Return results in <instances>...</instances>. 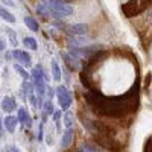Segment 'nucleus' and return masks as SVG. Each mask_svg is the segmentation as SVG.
<instances>
[{
    "mask_svg": "<svg viewBox=\"0 0 152 152\" xmlns=\"http://www.w3.org/2000/svg\"><path fill=\"white\" fill-rule=\"evenodd\" d=\"M56 97H58L61 110H69L70 108V105L73 102V97H72V93L67 90L64 85H59L56 88Z\"/></svg>",
    "mask_w": 152,
    "mask_h": 152,
    "instance_id": "4",
    "label": "nucleus"
},
{
    "mask_svg": "<svg viewBox=\"0 0 152 152\" xmlns=\"http://www.w3.org/2000/svg\"><path fill=\"white\" fill-rule=\"evenodd\" d=\"M14 69H15V72L21 76V78L24 79V81H29V78H31V73H28V70L24 69L23 66H20V64H15L14 66Z\"/></svg>",
    "mask_w": 152,
    "mask_h": 152,
    "instance_id": "15",
    "label": "nucleus"
},
{
    "mask_svg": "<svg viewBox=\"0 0 152 152\" xmlns=\"http://www.w3.org/2000/svg\"><path fill=\"white\" fill-rule=\"evenodd\" d=\"M0 137H2V119H0Z\"/></svg>",
    "mask_w": 152,
    "mask_h": 152,
    "instance_id": "29",
    "label": "nucleus"
},
{
    "mask_svg": "<svg viewBox=\"0 0 152 152\" xmlns=\"http://www.w3.org/2000/svg\"><path fill=\"white\" fill-rule=\"evenodd\" d=\"M0 107H2V110L5 113H12L14 110H17V100L12 96H5L2 104H0Z\"/></svg>",
    "mask_w": 152,
    "mask_h": 152,
    "instance_id": "7",
    "label": "nucleus"
},
{
    "mask_svg": "<svg viewBox=\"0 0 152 152\" xmlns=\"http://www.w3.org/2000/svg\"><path fill=\"white\" fill-rule=\"evenodd\" d=\"M17 123H18L17 116H11V114H8V116L5 117V120H3V125H5L8 132H14L15 128H17Z\"/></svg>",
    "mask_w": 152,
    "mask_h": 152,
    "instance_id": "8",
    "label": "nucleus"
},
{
    "mask_svg": "<svg viewBox=\"0 0 152 152\" xmlns=\"http://www.w3.org/2000/svg\"><path fill=\"white\" fill-rule=\"evenodd\" d=\"M38 140H43V125H40V132H38Z\"/></svg>",
    "mask_w": 152,
    "mask_h": 152,
    "instance_id": "25",
    "label": "nucleus"
},
{
    "mask_svg": "<svg viewBox=\"0 0 152 152\" xmlns=\"http://www.w3.org/2000/svg\"><path fill=\"white\" fill-rule=\"evenodd\" d=\"M32 87H34V90L40 94V96H43V94L46 93V81H44L43 78H35Z\"/></svg>",
    "mask_w": 152,
    "mask_h": 152,
    "instance_id": "11",
    "label": "nucleus"
},
{
    "mask_svg": "<svg viewBox=\"0 0 152 152\" xmlns=\"http://www.w3.org/2000/svg\"><path fill=\"white\" fill-rule=\"evenodd\" d=\"M84 152H97V149H94L90 145H84Z\"/></svg>",
    "mask_w": 152,
    "mask_h": 152,
    "instance_id": "22",
    "label": "nucleus"
},
{
    "mask_svg": "<svg viewBox=\"0 0 152 152\" xmlns=\"http://www.w3.org/2000/svg\"><path fill=\"white\" fill-rule=\"evenodd\" d=\"M11 55H12V58H14L15 61L21 62L24 67H29L31 66V55L28 52H24V50L15 49V50H12V52H11Z\"/></svg>",
    "mask_w": 152,
    "mask_h": 152,
    "instance_id": "6",
    "label": "nucleus"
},
{
    "mask_svg": "<svg viewBox=\"0 0 152 152\" xmlns=\"http://www.w3.org/2000/svg\"><path fill=\"white\" fill-rule=\"evenodd\" d=\"M73 137H75V131H73V128H67L66 134L62 135V140H61L62 148H69V146L73 143Z\"/></svg>",
    "mask_w": 152,
    "mask_h": 152,
    "instance_id": "10",
    "label": "nucleus"
},
{
    "mask_svg": "<svg viewBox=\"0 0 152 152\" xmlns=\"http://www.w3.org/2000/svg\"><path fill=\"white\" fill-rule=\"evenodd\" d=\"M43 107V111H44V114H49V116H52V114L55 113V107H53V102L52 100H46V102L41 105Z\"/></svg>",
    "mask_w": 152,
    "mask_h": 152,
    "instance_id": "16",
    "label": "nucleus"
},
{
    "mask_svg": "<svg viewBox=\"0 0 152 152\" xmlns=\"http://www.w3.org/2000/svg\"><path fill=\"white\" fill-rule=\"evenodd\" d=\"M29 100H31V104H32V107H34V108H37V107H38V99H37V96H35V94H32V93H31V94H29Z\"/></svg>",
    "mask_w": 152,
    "mask_h": 152,
    "instance_id": "20",
    "label": "nucleus"
},
{
    "mask_svg": "<svg viewBox=\"0 0 152 152\" xmlns=\"http://www.w3.org/2000/svg\"><path fill=\"white\" fill-rule=\"evenodd\" d=\"M69 29L75 35H85V32L88 31V26L85 23H76V24H70Z\"/></svg>",
    "mask_w": 152,
    "mask_h": 152,
    "instance_id": "9",
    "label": "nucleus"
},
{
    "mask_svg": "<svg viewBox=\"0 0 152 152\" xmlns=\"http://www.w3.org/2000/svg\"><path fill=\"white\" fill-rule=\"evenodd\" d=\"M23 44H24L26 49H31V50H37L38 49V43H37L35 38H32V37H24L23 38Z\"/></svg>",
    "mask_w": 152,
    "mask_h": 152,
    "instance_id": "13",
    "label": "nucleus"
},
{
    "mask_svg": "<svg viewBox=\"0 0 152 152\" xmlns=\"http://www.w3.org/2000/svg\"><path fill=\"white\" fill-rule=\"evenodd\" d=\"M3 2H5L6 5H12V6H14V2H12V0H3Z\"/></svg>",
    "mask_w": 152,
    "mask_h": 152,
    "instance_id": "28",
    "label": "nucleus"
},
{
    "mask_svg": "<svg viewBox=\"0 0 152 152\" xmlns=\"http://www.w3.org/2000/svg\"><path fill=\"white\" fill-rule=\"evenodd\" d=\"M17 110H18L17 120H18L23 126H26V128H31L34 120H32V117H31V114H29L28 108H26V107H20V108H17Z\"/></svg>",
    "mask_w": 152,
    "mask_h": 152,
    "instance_id": "5",
    "label": "nucleus"
},
{
    "mask_svg": "<svg viewBox=\"0 0 152 152\" xmlns=\"http://www.w3.org/2000/svg\"><path fill=\"white\" fill-rule=\"evenodd\" d=\"M32 88H34L32 84H29L28 81H24V82H23V91H24V93H31V91H32Z\"/></svg>",
    "mask_w": 152,
    "mask_h": 152,
    "instance_id": "19",
    "label": "nucleus"
},
{
    "mask_svg": "<svg viewBox=\"0 0 152 152\" xmlns=\"http://www.w3.org/2000/svg\"><path fill=\"white\" fill-rule=\"evenodd\" d=\"M93 134H94V142L99 146H102V148H105L111 152H120L122 151V143L117 142L114 137L104 135V134H96V132H93Z\"/></svg>",
    "mask_w": 152,
    "mask_h": 152,
    "instance_id": "3",
    "label": "nucleus"
},
{
    "mask_svg": "<svg viewBox=\"0 0 152 152\" xmlns=\"http://www.w3.org/2000/svg\"><path fill=\"white\" fill-rule=\"evenodd\" d=\"M0 17H2L5 21H8V23H15V17L14 15H12L11 14V12L6 9V8H2V6H0Z\"/></svg>",
    "mask_w": 152,
    "mask_h": 152,
    "instance_id": "14",
    "label": "nucleus"
},
{
    "mask_svg": "<svg viewBox=\"0 0 152 152\" xmlns=\"http://www.w3.org/2000/svg\"><path fill=\"white\" fill-rule=\"evenodd\" d=\"M46 90H47V94H49V99H50V97H53V93H55V91L52 90V88H50V87H47V88H46Z\"/></svg>",
    "mask_w": 152,
    "mask_h": 152,
    "instance_id": "24",
    "label": "nucleus"
},
{
    "mask_svg": "<svg viewBox=\"0 0 152 152\" xmlns=\"http://www.w3.org/2000/svg\"><path fill=\"white\" fill-rule=\"evenodd\" d=\"M52 116H53V120H55V122H59V119H61V111H56V113H53Z\"/></svg>",
    "mask_w": 152,
    "mask_h": 152,
    "instance_id": "23",
    "label": "nucleus"
},
{
    "mask_svg": "<svg viewBox=\"0 0 152 152\" xmlns=\"http://www.w3.org/2000/svg\"><path fill=\"white\" fill-rule=\"evenodd\" d=\"M5 49H6V43L3 40H0V52H3Z\"/></svg>",
    "mask_w": 152,
    "mask_h": 152,
    "instance_id": "26",
    "label": "nucleus"
},
{
    "mask_svg": "<svg viewBox=\"0 0 152 152\" xmlns=\"http://www.w3.org/2000/svg\"><path fill=\"white\" fill-rule=\"evenodd\" d=\"M52 73H53V79L56 82L61 81V70H59V66L56 64V61H52Z\"/></svg>",
    "mask_w": 152,
    "mask_h": 152,
    "instance_id": "17",
    "label": "nucleus"
},
{
    "mask_svg": "<svg viewBox=\"0 0 152 152\" xmlns=\"http://www.w3.org/2000/svg\"><path fill=\"white\" fill-rule=\"evenodd\" d=\"M151 6V0H128L126 3H123L120 6L122 12L125 17H135L138 14H142L145 9H148Z\"/></svg>",
    "mask_w": 152,
    "mask_h": 152,
    "instance_id": "2",
    "label": "nucleus"
},
{
    "mask_svg": "<svg viewBox=\"0 0 152 152\" xmlns=\"http://www.w3.org/2000/svg\"><path fill=\"white\" fill-rule=\"evenodd\" d=\"M9 152H20V149H18L17 146H12V148L9 149Z\"/></svg>",
    "mask_w": 152,
    "mask_h": 152,
    "instance_id": "27",
    "label": "nucleus"
},
{
    "mask_svg": "<svg viewBox=\"0 0 152 152\" xmlns=\"http://www.w3.org/2000/svg\"><path fill=\"white\" fill-rule=\"evenodd\" d=\"M85 100L94 113L107 117H125L134 110V100H137V88L129 90L120 97H105L99 91L90 90L85 93Z\"/></svg>",
    "mask_w": 152,
    "mask_h": 152,
    "instance_id": "1",
    "label": "nucleus"
},
{
    "mask_svg": "<svg viewBox=\"0 0 152 152\" xmlns=\"http://www.w3.org/2000/svg\"><path fill=\"white\" fill-rule=\"evenodd\" d=\"M23 21H24V24L32 31V32H38L40 31V24H38V21L34 18V17H31V15H26L23 18Z\"/></svg>",
    "mask_w": 152,
    "mask_h": 152,
    "instance_id": "12",
    "label": "nucleus"
},
{
    "mask_svg": "<svg viewBox=\"0 0 152 152\" xmlns=\"http://www.w3.org/2000/svg\"><path fill=\"white\" fill-rule=\"evenodd\" d=\"M66 126L67 128H72V114L70 113L66 116Z\"/></svg>",
    "mask_w": 152,
    "mask_h": 152,
    "instance_id": "21",
    "label": "nucleus"
},
{
    "mask_svg": "<svg viewBox=\"0 0 152 152\" xmlns=\"http://www.w3.org/2000/svg\"><path fill=\"white\" fill-rule=\"evenodd\" d=\"M62 58L66 59V62H67V64H69V67H70V69H73V70H76V69H78V66H76L75 62L72 61V58H70V56H69L67 53H62Z\"/></svg>",
    "mask_w": 152,
    "mask_h": 152,
    "instance_id": "18",
    "label": "nucleus"
}]
</instances>
